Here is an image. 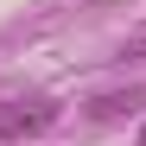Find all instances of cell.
<instances>
[{
	"label": "cell",
	"mask_w": 146,
	"mask_h": 146,
	"mask_svg": "<svg viewBox=\"0 0 146 146\" xmlns=\"http://www.w3.org/2000/svg\"><path fill=\"white\" fill-rule=\"evenodd\" d=\"M57 121V108L51 102H0V140H19V133H38V127H51Z\"/></svg>",
	"instance_id": "obj_1"
},
{
	"label": "cell",
	"mask_w": 146,
	"mask_h": 146,
	"mask_svg": "<svg viewBox=\"0 0 146 146\" xmlns=\"http://www.w3.org/2000/svg\"><path fill=\"white\" fill-rule=\"evenodd\" d=\"M140 140H146V127H140Z\"/></svg>",
	"instance_id": "obj_2"
}]
</instances>
